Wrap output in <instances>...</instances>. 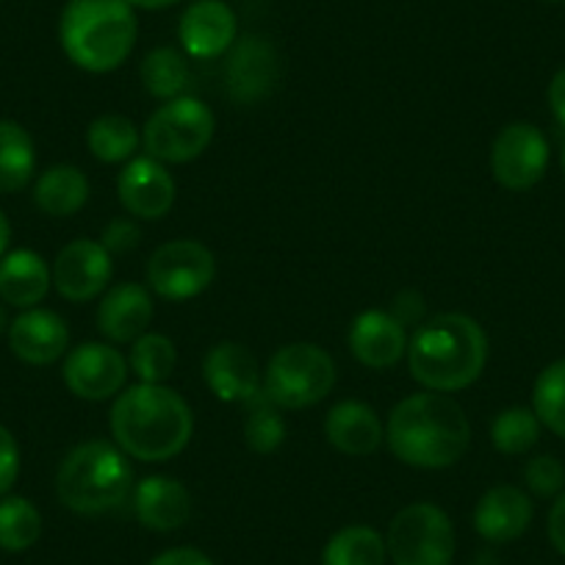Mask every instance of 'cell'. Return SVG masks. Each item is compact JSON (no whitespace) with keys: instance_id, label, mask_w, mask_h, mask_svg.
<instances>
[{"instance_id":"6da1fadb","label":"cell","mask_w":565,"mask_h":565,"mask_svg":"<svg viewBox=\"0 0 565 565\" xmlns=\"http://www.w3.org/2000/svg\"><path fill=\"white\" fill-rule=\"evenodd\" d=\"M114 444L141 463L178 458L194 436V413L175 388L164 383H136L111 405Z\"/></svg>"},{"instance_id":"7a4b0ae2","label":"cell","mask_w":565,"mask_h":565,"mask_svg":"<svg viewBox=\"0 0 565 565\" xmlns=\"http://www.w3.org/2000/svg\"><path fill=\"white\" fill-rule=\"evenodd\" d=\"M385 444L396 460L413 469H449L469 449L471 424L452 396L422 391L391 407Z\"/></svg>"},{"instance_id":"3957f363","label":"cell","mask_w":565,"mask_h":565,"mask_svg":"<svg viewBox=\"0 0 565 565\" xmlns=\"http://www.w3.org/2000/svg\"><path fill=\"white\" fill-rule=\"evenodd\" d=\"M405 358L411 377L424 391L455 394L475 385L486 372L488 335L469 313H438L418 324Z\"/></svg>"},{"instance_id":"277c9868","label":"cell","mask_w":565,"mask_h":565,"mask_svg":"<svg viewBox=\"0 0 565 565\" xmlns=\"http://www.w3.org/2000/svg\"><path fill=\"white\" fill-rule=\"evenodd\" d=\"M136 12L128 0H67L58 20V42L75 67L114 73L134 53Z\"/></svg>"},{"instance_id":"5b68a950","label":"cell","mask_w":565,"mask_h":565,"mask_svg":"<svg viewBox=\"0 0 565 565\" xmlns=\"http://www.w3.org/2000/svg\"><path fill=\"white\" fill-rule=\"evenodd\" d=\"M134 493L128 455L111 441H84L67 452L56 471V497L78 515H103L117 510Z\"/></svg>"},{"instance_id":"8992f818","label":"cell","mask_w":565,"mask_h":565,"mask_svg":"<svg viewBox=\"0 0 565 565\" xmlns=\"http://www.w3.org/2000/svg\"><path fill=\"white\" fill-rule=\"evenodd\" d=\"M216 117L200 97H175L156 108L141 128V148L161 164H189L209 150Z\"/></svg>"},{"instance_id":"52a82bcc","label":"cell","mask_w":565,"mask_h":565,"mask_svg":"<svg viewBox=\"0 0 565 565\" xmlns=\"http://www.w3.org/2000/svg\"><path fill=\"white\" fill-rule=\"evenodd\" d=\"M335 361L311 341L286 344L269 358L264 372V394L280 411L313 407L333 391Z\"/></svg>"},{"instance_id":"ba28073f","label":"cell","mask_w":565,"mask_h":565,"mask_svg":"<svg viewBox=\"0 0 565 565\" xmlns=\"http://www.w3.org/2000/svg\"><path fill=\"white\" fill-rule=\"evenodd\" d=\"M455 524L433 502H416L402 508L391 519L385 548L394 565H452Z\"/></svg>"},{"instance_id":"9c48e42d","label":"cell","mask_w":565,"mask_h":565,"mask_svg":"<svg viewBox=\"0 0 565 565\" xmlns=\"http://www.w3.org/2000/svg\"><path fill=\"white\" fill-rule=\"evenodd\" d=\"M214 277V253L198 238H175L161 244L148 260V289L161 300H194L209 289Z\"/></svg>"},{"instance_id":"30bf717a","label":"cell","mask_w":565,"mask_h":565,"mask_svg":"<svg viewBox=\"0 0 565 565\" xmlns=\"http://www.w3.org/2000/svg\"><path fill=\"white\" fill-rule=\"evenodd\" d=\"M548 167V141L532 122H510L493 139L491 172L508 192H526Z\"/></svg>"},{"instance_id":"8fae6325","label":"cell","mask_w":565,"mask_h":565,"mask_svg":"<svg viewBox=\"0 0 565 565\" xmlns=\"http://www.w3.org/2000/svg\"><path fill=\"white\" fill-rule=\"evenodd\" d=\"M128 358L117 347L89 341L64 355L62 377L78 399L106 402L122 394L128 383Z\"/></svg>"},{"instance_id":"7c38bea8","label":"cell","mask_w":565,"mask_h":565,"mask_svg":"<svg viewBox=\"0 0 565 565\" xmlns=\"http://www.w3.org/2000/svg\"><path fill=\"white\" fill-rule=\"evenodd\" d=\"M225 56V89L233 103L255 106L271 95L280 78V56L269 40L247 34L233 42Z\"/></svg>"},{"instance_id":"4fadbf2b","label":"cell","mask_w":565,"mask_h":565,"mask_svg":"<svg viewBox=\"0 0 565 565\" xmlns=\"http://www.w3.org/2000/svg\"><path fill=\"white\" fill-rule=\"evenodd\" d=\"M53 286L70 302H89L106 295L114 275L111 253L95 238H75L53 260Z\"/></svg>"},{"instance_id":"5bb4252c","label":"cell","mask_w":565,"mask_h":565,"mask_svg":"<svg viewBox=\"0 0 565 565\" xmlns=\"http://www.w3.org/2000/svg\"><path fill=\"white\" fill-rule=\"evenodd\" d=\"M175 178L167 164L150 156H134L117 178V194L122 209L134 220H161L175 205Z\"/></svg>"},{"instance_id":"9a60e30c","label":"cell","mask_w":565,"mask_h":565,"mask_svg":"<svg viewBox=\"0 0 565 565\" xmlns=\"http://www.w3.org/2000/svg\"><path fill=\"white\" fill-rule=\"evenodd\" d=\"M178 40L189 58L209 62L225 56L238 40L236 12L225 0H194L181 14Z\"/></svg>"},{"instance_id":"2e32d148","label":"cell","mask_w":565,"mask_h":565,"mask_svg":"<svg viewBox=\"0 0 565 565\" xmlns=\"http://www.w3.org/2000/svg\"><path fill=\"white\" fill-rule=\"evenodd\" d=\"M203 377L211 394L222 402L247 405L264 391V374H260L258 361L247 347L236 344V341H220L205 352Z\"/></svg>"},{"instance_id":"e0dca14e","label":"cell","mask_w":565,"mask_h":565,"mask_svg":"<svg viewBox=\"0 0 565 565\" xmlns=\"http://www.w3.org/2000/svg\"><path fill=\"white\" fill-rule=\"evenodd\" d=\"M153 297L141 282H117L108 286L97 306V330L111 344H134L153 322Z\"/></svg>"},{"instance_id":"ac0fdd59","label":"cell","mask_w":565,"mask_h":565,"mask_svg":"<svg viewBox=\"0 0 565 565\" xmlns=\"http://www.w3.org/2000/svg\"><path fill=\"white\" fill-rule=\"evenodd\" d=\"M407 328L391 311H363L347 333V344L358 363L366 369H391L407 352Z\"/></svg>"},{"instance_id":"d6986e66","label":"cell","mask_w":565,"mask_h":565,"mask_svg":"<svg viewBox=\"0 0 565 565\" xmlns=\"http://www.w3.org/2000/svg\"><path fill=\"white\" fill-rule=\"evenodd\" d=\"M9 347L23 363L51 366L70 352V328L56 311L29 308L9 324Z\"/></svg>"},{"instance_id":"ffe728a7","label":"cell","mask_w":565,"mask_h":565,"mask_svg":"<svg viewBox=\"0 0 565 565\" xmlns=\"http://www.w3.org/2000/svg\"><path fill=\"white\" fill-rule=\"evenodd\" d=\"M134 513L145 530L175 532L192 519V493L175 477H145L134 488Z\"/></svg>"},{"instance_id":"44dd1931","label":"cell","mask_w":565,"mask_h":565,"mask_svg":"<svg viewBox=\"0 0 565 565\" xmlns=\"http://www.w3.org/2000/svg\"><path fill=\"white\" fill-rule=\"evenodd\" d=\"M471 521L488 543H510L532 524V499L515 486H493L480 497Z\"/></svg>"},{"instance_id":"7402d4cb","label":"cell","mask_w":565,"mask_h":565,"mask_svg":"<svg viewBox=\"0 0 565 565\" xmlns=\"http://www.w3.org/2000/svg\"><path fill=\"white\" fill-rule=\"evenodd\" d=\"M324 438L330 447L352 458H366L385 441V424L366 402L344 399L333 405L324 418Z\"/></svg>"},{"instance_id":"603a6c76","label":"cell","mask_w":565,"mask_h":565,"mask_svg":"<svg viewBox=\"0 0 565 565\" xmlns=\"http://www.w3.org/2000/svg\"><path fill=\"white\" fill-rule=\"evenodd\" d=\"M53 275L34 249H14L0 258V300L14 308H36L51 291Z\"/></svg>"},{"instance_id":"cb8c5ba5","label":"cell","mask_w":565,"mask_h":565,"mask_svg":"<svg viewBox=\"0 0 565 565\" xmlns=\"http://www.w3.org/2000/svg\"><path fill=\"white\" fill-rule=\"evenodd\" d=\"M34 203L42 214L56 216H73L89 203V178L78 170L75 164H53L36 178L34 186Z\"/></svg>"},{"instance_id":"d4e9b609","label":"cell","mask_w":565,"mask_h":565,"mask_svg":"<svg viewBox=\"0 0 565 565\" xmlns=\"http://www.w3.org/2000/svg\"><path fill=\"white\" fill-rule=\"evenodd\" d=\"M36 170V150L29 130L14 119H0V192H20Z\"/></svg>"},{"instance_id":"484cf974","label":"cell","mask_w":565,"mask_h":565,"mask_svg":"<svg viewBox=\"0 0 565 565\" xmlns=\"http://www.w3.org/2000/svg\"><path fill=\"white\" fill-rule=\"evenodd\" d=\"M139 78L148 95L167 103L186 95L189 84H192V67H189V58L181 51L161 45L141 58Z\"/></svg>"},{"instance_id":"4316f807","label":"cell","mask_w":565,"mask_h":565,"mask_svg":"<svg viewBox=\"0 0 565 565\" xmlns=\"http://www.w3.org/2000/svg\"><path fill=\"white\" fill-rule=\"evenodd\" d=\"M139 145V128L122 114H103L86 130V148L103 164H128Z\"/></svg>"},{"instance_id":"83f0119b","label":"cell","mask_w":565,"mask_h":565,"mask_svg":"<svg viewBox=\"0 0 565 565\" xmlns=\"http://www.w3.org/2000/svg\"><path fill=\"white\" fill-rule=\"evenodd\" d=\"M385 537L366 524L339 530L322 552V565H385Z\"/></svg>"},{"instance_id":"f1b7e54d","label":"cell","mask_w":565,"mask_h":565,"mask_svg":"<svg viewBox=\"0 0 565 565\" xmlns=\"http://www.w3.org/2000/svg\"><path fill=\"white\" fill-rule=\"evenodd\" d=\"M42 535V515L25 497H0V548L25 552Z\"/></svg>"},{"instance_id":"f546056e","label":"cell","mask_w":565,"mask_h":565,"mask_svg":"<svg viewBox=\"0 0 565 565\" xmlns=\"http://www.w3.org/2000/svg\"><path fill=\"white\" fill-rule=\"evenodd\" d=\"M178 363V350L172 339L161 333H145L130 344L128 366L139 383H164L172 377Z\"/></svg>"},{"instance_id":"4dcf8cb0","label":"cell","mask_w":565,"mask_h":565,"mask_svg":"<svg viewBox=\"0 0 565 565\" xmlns=\"http://www.w3.org/2000/svg\"><path fill=\"white\" fill-rule=\"evenodd\" d=\"M541 427L532 407H504L491 424V444L502 455H524L537 444Z\"/></svg>"},{"instance_id":"1f68e13d","label":"cell","mask_w":565,"mask_h":565,"mask_svg":"<svg viewBox=\"0 0 565 565\" xmlns=\"http://www.w3.org/2000/svg\"><path fill=\"white\" fill-rule=\"evenodd\" d=\"M244 441L253 452L271 455L286 441V422L280 416V407L269 402V396L260 391L255 399L247 402V418H244Z\"/></svg>"},{"instance_id":"d6a6232c","label":"cell","mask_w":565,"mask_h":565,"mask_svg":"<svg viewBox=\"0 0 565 565\" xmlns=\"http://www.w3.org/2000/svg\"><path fill=\"white\" fill-rule=\"evenodd\" d=\"M532 411L543 427L565 438V358L548 363L532 388Z\"/></svg>"},{"instance_id":"836d02e7","label":"cell","mask_w":565,"mask_h":565,"mask_svg":"<svg viewBox=\"0 0 565 565\" xmlns=\"http://www.w3.org/2000/svg\"><path fill=\"white\" fill-rule=\"evenodd\" d=\"M524 482L537 499H557L565 488V466L554 455H537L524 466Z\"/></svg>"},{"instance_id":"e575fe53","label":"cell","mask_w":565,"mask_h":565,"mask_svg":"<svg viewBox=\"0 0 565 565\" xmlns=\"http://www.w3.org/2000/svg\"><path fill=\"white\" fill-rule=\"evenodd\" d=\"M141 242V231L136 225L134 216H117V220L108 222L100 233V244L111 255H125L134 253Z\"/></svg>"},{"instance_id":"d590c367","label":"cell","mask_w":565,"mask_h":565,"mask_svg":"<svg viewBox=\"0 0 565 565\" xmlns=\"http://www.w3.org/2000/svg\"><path fill=\"white\" fill-rule=\"evenodd\" d=\"M20 475V447L12 433L0 424V497H7Z\"/></svg>"},{"instance_id":"8d00e7d4","label":"cell","mask_w":565,"mask_h":565,"mask_svg":"<svg viewBox=\"0 0 565 565\" xmlns=\"http://www.w3.org/2000/svg\"><path fill=\"white\" fill-rule=\"evenodd\" d=\"M391 313H394L405 328H411V324H422L424 297L418 295V291H402V295H396Z\"/></svg>"},{"instance_id":"74e56055","label":"cell","mask_w":565,"mask_h":565,"mask_svg":"<svg viewBox=\"0 0 565 565\" xmlns=\"http://www.w3.org/2000/svg\"><path fill=\"white\" fill-rule=\"evenodd\" d=\"M148 565H214V563H211L209 554H203L200 548L178 546V548H167V552H161L159 557L150 559Z\"/></svg>"},{"instance_id":"f35d334b","label":"cell","mask_w":565,"mask_h":565,"mask_svg":"<svg viewBox=\"0 0 565 565\" xmlns=\"http://www.w3.org/2000/svg\"><path fill=\"white\" fill-rule=\"evenodd\" d=\"M546 530H548V541H552V546L565 557V493H559V497L554 499L552 510H548Z\"/></svg>"},{"instance_id":"ab89813d","label":"cell","mask_w":565,"mask_h":565,"mask_svg":"<svg viewBox=\"0 0 565 565\" xmlns=\"http://www.w3.org/2000/svg\"><path fill=\"white\" fill-rule=\"evenodd\" d=\"M548 106H552L554 119L565 128V67L557 70L548 84Z\"/></svg>"},{"instance_id":"60d3db41","label":"cell","mask_w":565,"mask_h":565,"mask_svg":"<svg viewBox=\"0 0 565 565\" xmlns=\"http://www.w3.org/2000/svg\"><path fill=\"white\" fill-rule=\"evenodd\" d=\"M128 3L134 9H148V12H161V9L175 7V3H181V0H128Z\"/></svg>"},{"instance_id":"b9f144b4","label":"cell","mask_w":565,"mask_h":565,"mask_svg":"<svg viewBox=\"0 0 565 565\" xmlns=\"http://www.w3.org/2000/svg\"><path fill=\"white\" fill-rule=\"evenodd\" d=\"M9 238H12V225H9L7 214H3V211H0V258H3V255H7Z\"/></svg>"},{"instance_id":"7bdbcfd3","label":"cell","mask_w":565,"mask_h":565,"mask_svg":"<svg viewBox=\"0 0 565 565\" xmlns=\"http://www.w3.org/2000/svg\"><path fill=\"white\" fill-rule=\"evenodd\" d=\"M7 311H3V306H0V333H3V330H7Z\"/></svg>"},{"instance_id":"ee69618b","label":"cell","mask_w":565,"mask_h":565,"mask_svg":"<svg viewBox=\"0 0 565 565\" xmlns=\"http://www.w3.org/2000/svg\"><path fill=\"white\" fill-rule=\"evenodd\" d=\"M559 167H563V175H565V145L563 150H559Z\"/></svg>"},{"instance_id":"f6af8a7d","label":"cell","mask_w":565,"mask_h":565,"mask_svg":"<svg viewBox=\"0 0 565 565\" xmlns=\"http://www.w3.org/2000/svg\"><path fill=\"white\" fill-rule=\"evenodd\" d=\"M546 3H563V0H546Z\"/></svg>"}]
</instances>
